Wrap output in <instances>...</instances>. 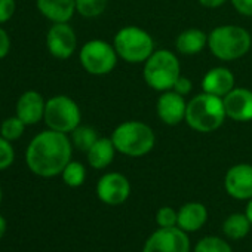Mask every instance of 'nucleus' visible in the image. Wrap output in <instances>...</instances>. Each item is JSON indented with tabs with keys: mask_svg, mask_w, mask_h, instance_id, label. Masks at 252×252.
<instances>
[{
	"mask_svg": "<svg viewBox=\"0 0 252 252\" xmlns=\"http://www.w3.org/2000/svg\"><path fill=\"white\" fill-rule=\"evenodd\" d=\"M73 143L67 134L46 129L34 135L26 150L27 168L37 177L61 175L71 160Z\"/></svg>",
	"mask_w": 252,
	"mask_h": 252,
	"instance_id": "1",
	"label": "nucleus"
},
{
	"mask_svg": "<svg viewBox=\"0 0 252 252\" xmlns=\"http://www.w3.org/2000/svg\"><path fill=\"white\" fill-rule=\"evenodd\" d=\"M110 138L116 150L128 158H143L156 146L155 131L140 120H126L117 125Z\"/></svg>",
	"mask_w": 252,
	"mask_h": 252,
	"instance_id": "2",
	"label": "nucleus"
},
{
	"mask_svg": "<svg viewBox=\"0 0 252 252\" xmlns=\"http://www.w3.org/2000/svg\"><path fill=\"white\" fill-rule=\"evenodd\" d=\"M227 114L221 96L202 92L187 102L186 123L196 132L208 134L221 128Z\"/></svg>",
	"mask_w": 252,
	"mask_h": 252,
	"instance_id": "3",
	"label": "nucleus"
},
{
	"mask_svg": "<svg viewBox=\"0 0 252 252\" xmlns=\"http://www.w3.org/2000/svg\"><path fill=\"white\" fill-rule=\"evenodd\" d=\"M251 33L234 24L215 27L208 34V48L211 54L221 61L239 60L251 51Z\"/></svg>",
	"mask_w": 252,
	"mask_h": 252,
	"instance_id": "4",
	"label": "nucleus"
},
{
	"mask_svg": "<svg viewBox=\"0 0 252 252\" xmlns=\"http://www.w3.org/2000/svg\"><path fill=\"white\" fill-rule=\"evenodd\" d=\"M113 46L119 58L128 64H144L156 51L152 34L137 26L120 29L114 34Z\"/></svg>",
	"mask_w": 252,
	"mask_h": 252,
	"instance_id": "5",
	"label": "nucleus"
},
{
	"mask_svg": "<svg viewBox=\"0 0 252 252\" xmlns=\"http://www.w3.org/2000/svg\"><path fill=\"white\" fill-rule=\"evenodd\" d=\"M181 76V64L178 57L168 49H156L144 63V82L158 92H165L174 88Z\"/></svg>",
	"mask_w": 252,
	"mask_h": 252,
	"instance_id": "6",
	"label": "nucleus"
},
{
	"mask_svg": "<svg viewBox=\"0 0 252 252\" xmlns=\"http://www.w3.org/2000/svg\"><path fill=\"white\" fill-rule=\"evenodd\" d=\"M43 120L48 129L71 134L82 122V111L79 104L67 95H55L46 101Z\"/></svg>",
	"mask_w": 252,
	"mask_h": 252,
	"instance_id": "7",
	"label": "nucleus"
},
{
	"mask_svg": "<svg viewBox=\"0 0 252 252\" xmlns=\"http://www.w3.org/2000/svg\"><path fill=\"white\" fill-rule=\"evenodd\" d=\"M119 55L113 46L101 39H94L86 42L79 51V61L86 73L92 76H107L110 74L116 64Z\"/></svg>",
	"mask_w": 252,
	"mask_h": 252,
	"instance_id": "8",
	"label": "nucleus"
},
{
	"mask_svg": "<svg viewBox=\"0 0 252 252\" xmlns=\"http://www.w3.org/2000/svg\"><path fill=\"white\" fill-rule=\"evenodd\" d=\"M189 234L180 227H159L144 243L143 252H190Z\"/></svg>",
	"mask_w": 252,
	"mask_h": 252,
	"instance_id": "9",
	"label": "nucleus"
},
{
	"mask_svg": "<svg viewBox=\"0 0 252 252\" xmlns=\"http://www.w3.org/2000/svg\"><path fill=\"white\" fill-rule=\"evenodd\" d=\"M131 194V183L120 172L104 174L96 183V196L98 199L108 205L117 206L128 200Z\"/></svg>",
	"mask_w": 252,
	"mask_h": 252,
	"instance_id": "10",
	"label": "nucleus"
},
{
	"mask_svg": "<svg viewBox=\"0 0 252 252\" xmlns=\"http://www.w3.org/2000/svg\"><path fill=\"white\" fill-rule=\"evenodd\" d=\"M48 52L57 60H68L77 49V36L68 23H55L46 33Z\"/></svg>",
	"mask_w": 252,
	"mask_h": 252,
	"instance_id": "11",
	"label": "nucleus"
},
{
	"mask_svg": "<svg viewBox=\"0 0 252 252\" xmlns=\"http://www.w3.org/2000/svg\"><path fill=\"white\" fill-rule=\"evenodd\" d=\"M224 189L236 200H249L252 197V165H233L224 177Z\"/></svg>",
	"mask_w": 252,
	"mask_h": 252,
	"instance_id": "12",
	"label": "nucleus"
},
{
	"mask_svg": "<svg viewBox=\"0 0 252 252\" xmlns=\"http://www.w3.org/2000/svg\"><path fill=\"white\" fill-rule=\"evenodd\" d=\"M156 111L162 123L168 126H177L181 122H186L187 101L183 95L169 89L162 92L158 98Z\"/></svg>",
	"mask_w": 252,
	"mask_h": 252,
	"instance_id": "13",
	"label": "nucleus"
},
{
	"mask_svg": "<svg viewBox=\"0 0 252 252\" xmlns=\"http://www.w3.org/2000/svg\"><path fill=\"white\" fill-rule=\"evenodd\" d=\"M224 108L228 119L234 122L252 120V91L248 88H234L224 98Z\"/></svg>",
	"mask_w": 252,
	"mask_h": 252,
	"instance_id": "14",
	"label": "nucleus"
},
{
	"mask_svg": "<svg viewBox=\"0 0 252 252\" xmlns=\"http://www.w3.org/2000/svg\"><path fill=\"white\" fill-rule=\"evenodd\" d=\"M46 101L37 91H26L20 95L15 104V116H18L27 126L37 125L43 120Z\"/></svg>",
	"mask_w": 252,
	"mask_h": 252,
	"instance_id": "15",
	"label": "nucleus"
},
{
	"mask_svg": "<svg viewBox=\"0 0 252 252\" xmlns=\"http://www.w3.org/2000/svg\"><path fill=\"white\" fill-rule=\"evenodd\" d=\"M234 88V74L227 67H214L208 70L202 79L203 92L221 98H224Z\"/></svg>",
	"mask_w": 252,
	"mask_h": 252,
	"instance_id": "16",
	"label": "nucleus"
},
{
	"mask_svg": "<svg viewBox=\"0 0 252 252\" xmlns=\"http://www.w3.org/2000/svg\"><path fill=\"white\" fill-rule=\"evenodd\" d=\"M42 17L55 23H68L76 14V0H36Z\"/></svg>",
	"mask_w": 252,
	"mask_h": 252,
	"instance_id": "17",
	"label": "nucleus"
},
{
	"mask_svg": "<svg viewBox=\"0 0 252 252\" xmlns=\"http://www.w3.org/2000/svg\"><path fill=\"white\" fill-rule=\"evenodd\" d=\"M206 221H208V209L203 203L189 202L178 209L177 227H180L186 233H193L200 230L206 224Z\"/></svg>",
	"mask_w": 252,
	"mask_h": 252,
	"instance_id": "18",
	"label": "nucleus"
},
{
	"mask_svg": "<svg viewBox=\"0 0 252 252\" xmlns=\"http://www.w3.org/2000/svg\"><path fill=\"white\" fill-rule=\"evenodd\" d=\"M116 152L117 150H116L111 138L99 137L95 141V144L86 152V159H88V163L91 168L101 171L111 165V162L114 160Z\"/></svg>",
	"mask_w": 252,
	"mask_h": 252,
	"instance_id": "19",
	"label": "nucleus"
},
{
	"mask_svg": "<svg viewBox=\"0 0 252 252\" xmlns=\"http://www.w3.org/2000/svg\"><path fill=\"white\" fill-rule=\"evenodd\" d=\"M205 46H208V34L200 29L184 30L175 39V49L183 55L200 54Z\"/></svg>",
	"mask_w": 252,
	"mask_h": 252,
	"instance_id": "20",
	"label": "nucleus"
},
{
	"mask_svg": "<svg viewBox=\"0 0 252 252\" xmlns=\"http://www.w3.org/2000/svg\"><path fill=\"white\" fill-rule=\"evenodd\" d=\"M251 221L248 220L246 214H231L222 222V233L231 240H240L248 236L251 230Z\"/></svg>",
	"mask_w": 252,
	"mask_h": 252,
	"instance_id": "21",
	"label": "nucleus"
},
{
	"mask_svg": "<svg viewBox=\"0 0 252 252\" xmlns=\"http://www.w3.org/2000/svg\"><path fill=\"white\" fill-rule=\"evenodd\" d=\"M70 135H71L70 140L73 143V147H76L77 150H80L83 153H86L95 144V141L99 138L95 128H92L89 125H82V123Z\"/></svg>",
	"mask_w": 252,
	"mask_h": 252,
	"instance_id": "22",
	"label": "nucleus"
},
{
	"mask_svg": "<svg viewBox=\"0 0 252 252\" xmlns=\"http://www.w3.org/2000/svg\"><path fill=\"white\" fill-rule=\"evenodd\" d=\"M26 123L18 116L6 117L2 123H0V135L6 138L8 141H17L20 140L26 132Z\"/></svg>",
	"mask_w": 252,
	"mask_h": 252,
	"instance_id": "23",
	"label": "nucleus"
},
{
	"mask_svg": "<svg viewBox=\"0 0 252 252\" xmlns=\"http://www.w3.org/2000/svg\"><path fill=\"white\" fill-rule=\"evenodd\" d=\"M61 177H63V181L68 187H73V189L80 187L85 183V180H86V168L80 162L70 160L68 165L61 172Z\"/></svg>",
	"mask_w": 252,
	"mask_h": 252,
	"instance_id": "24",
	"label": "nucleus"
},
{
	"mask_svg": "<svg viewBox=\"0 0 252 252\" xmlns=\"http://www.w3.org/2000/svg\"><path fill=\"white\" fill-rule=\"evenodd\" d=\"M108 0H76V12L83 18H96L105 12Z\"/></svg>",
	"mask_w": 252,
	"mask_h": 252,
	"instance_id": "25",
	"label": "nucleus"
},
{
	"mask_svg": "<svg viewBox=\"0 0 252 252\" xmlns=\"http://www.w3.org/2000/svg\"><path fill=\"white\" fill-rule=\"evenodd\" d=\"M193 252H233V249L224 239L217 236H206L194 245Z\"/></svg>",
	"mask_w": 252,
	"mask_h": 252,
	"instance_id": "26",
	"label": "nucleus"
},
{
	"mask_svg": "<svg viewBox=\"0 0 252 252\" xmlns=\"http://www.w3.org/2000/svg\"><path fill=\"white\" fill-rule=\"evenodd\" d=\"M15 160V150L6 138L0 135V171L8 169Z\"/></svg>",
	"mask_w": 252,
	"mask_h": 252,
	"instance_id": "27",
	"label": "nucleus"
},
{
	"mask_svg": "<svg viewBox=\"0 0 252 252\" xmlns=\"http://www.w3.org/2000/svg\"><path fill=\"white\" fill-rule=\"evenodd\" d=\"M178 211L171 206H162L156 214V222L159 227H177Z\"/></svg>",
	"mask_w": 252,
	"mask_h": 252,
	"instance_id": "28",
	"label": "nucleus"
},
{
	"mask_svg": "<svg viewBox=\"0 0 252 252\" xmlns=\"http://www.w3.org/2000/svg\"><path fill=\"white\" fill-rule=\"evenodd\" d=\"M17 11L15 0H0V26L12 20Z\"/></svg>",
	"mask_w": 252,
	"mask_h": 252,
	"instance_id": "29",
	"label": "nucleus"
},
{
	"mask_svg": "<svg viewBox=\"0 0 252 252\" xmlns=\"http://www.w3.org/2000/svg\"><path fill=\"white\" fill-rule=\"evenodd\" d=\"M191 89H193V83H191V80H190L189 77H186V76H180V77L177 79L174 88H172V91L178 92V94L183 95V96H187V95L191 92Z\"/></svg>",
	"mask_w": 252,
	"mask_h": 252,
	"instance_id": "30",
	"label": "nucleus"
},
{
	"mask_svg": "<svg viewBox=\"0 0 252 252\" xmlns=\"http://www.w3.org/2000/svg\"><path fill=\"white\" fill-rule=\"evenodd\" d=\"M230 2L240 15L252 18V0H230Z\"/></svg>",
	"mask_w": 252,
	"mask_h": 252,
	"instance_id": "31",
	"label": "nucleus"
},
{
	"mask_svg": "<svg viewBox=\"0 0 252 252\" xmlns=\"http://www.w3.org/2000/svg\"><path fill=\"white\" fill-rule=\"evenodd\" d=\"M9 52H11V37L8 32L0 26V60L6 58Z\"/></svg>",
	"mask_w": 252,
	"mask_h": 252,
	"instance_id": "32",
	"label": "nucleus"
},
{
	"mask_svg": "<svg viewBox=\"0 0 252 252\" xmlns=\"http://www.w3.org/2000/svg\"><path fill=\"white\" fill-rule=\"evenodd\" d=\"M197 2L205 6V8H209V9H217L222 5H225L228 0H197Z\"/></svg>",
	"mask_w": 252,
	"mask_h": 252,
	"instance_id": "33",
	"label": "nucleus"
},
{
	"mask_svg": "<svg viewBox=\"0 0 252 252\" xmlns=\"http://www.w3.org/2000/svg\"><path fill=\"white\" fill-rule=\"evenodd\" d=\"M245 214H246V217H248V220L251 221V225H252V197H251V199L248 200V203H246Z\"/></svg>",
	"mask_w": 252,
	"mask_h": 252,
	"instance_id": "34",
	"label": "nucleus"
},
{
	"mask_svg": "<svg viewBox=\"0 0 252 252\" xmlns=\"http://www.w3.org/2000/svg\"><path fill=\"white\" fill-rule=\"evenodd\" d=\"M6 233V220L3 218V215H0V239H2Z\"/></svg>",
	"mask_w": 252,
	"mask_h": 252,
	"instance_id": "35",
	"label": "nucleus"
},
{
	"mask_svg": "<svg viewBox=\"0 0 252 252\" xmlns=\"http://www.w3.org/2000/svg\"><path fill=\"white\" fill-rule=\"evenodd\" d=\"M2 196H3V193H2V187H0V202H2Z\"/></svg>",
	"mask_w": 252,
	"mask_h": 252,
	"instance_id": "36",
	"label": "nucleus"
}]
</instances>
